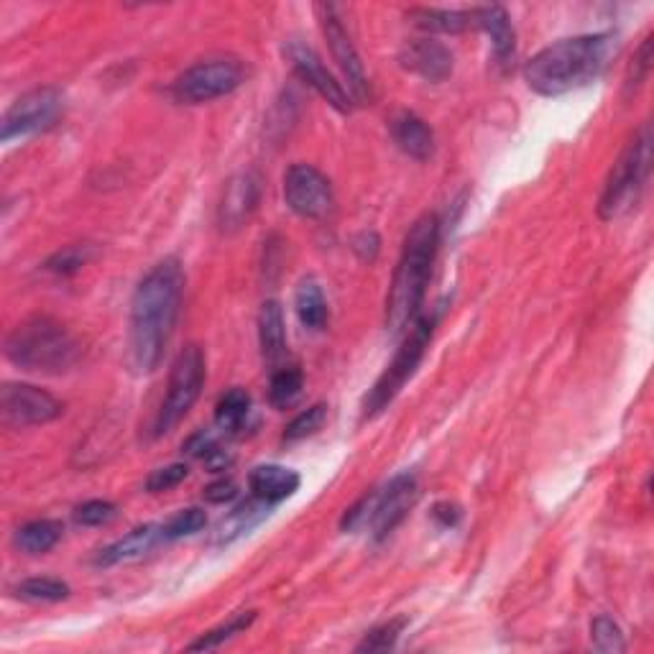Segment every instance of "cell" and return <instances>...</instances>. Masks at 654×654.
<instances>
[{"label": "cell", "mask_w": 654, "mask_h": 654, "mask_svg": "<svg viewBox=\"0 0 654 654\" xmlns=\"http://www.w3.org/2000/svg\"><path fill=\"white\" fill-rule=\"evenodd\" d=\"M184 297V268L180 258H164L139 282L131 297L125 358L136 376L154 374L177 330Z\"/></svg>", "instance_id": "6da1fadb"}, {"label": "cell", "mask_w": 654, "mask_h": 654, "mask_svg": "<svg viewBox=\"0 0 654 654\" xmlns=\"http://www.w3.org/2000/svg\"><path fill=\"white\" fill-rule=\"evenodd\" d=\"M611 52H614L611 33H585V37L555 41L524 64V80L542 98L568 95L599 80Z\"/></svg>", "instance_id": "7a4b0ae2"}, {"label": "cell", "mask_w": 654, "mask_h": 654, "mask_svg": "<svg viewBox=\"0 0 654 654\" xmlns=\"http://www.w3.org/2000/svg\"><path fill=\"white\" fill-rule=\"evenodd\" d=\"M440 248V221L438 215L425 213L409 228L401 256L394 268V279L387 297V330L391 335H405L419 317L422 302L430 284L435 258Z\"/></svg>", "instance_id": "3957f363"}, {"label": "cell", "mask_w": 654, "mask_h": 654, "mask_svg": "<svg viewBox=\"0 0 654 654\" xmlns=\"http://www.w3.org/2000/svg\"><path fill=\"white\" fill-rule=\"evenodd\" d=\"M6 358L23 371L62 374L78 364L80 346L60 320L31 315L8 333Z\"/></svg>", "instance_id": "277c9868"}, {"label": "cell", "mask_w": 654, "mask_h": 654, "mask_svg": "<svg viewBox=\"0 0 654 654\" xmlns=\"http://www.w3.org/2000/svg\"><path fill=\"white\" fill-rule=\"evenodd\" d=\"M419 497L417 478L415 473H399L384 486L381 491L366 493L364 499H358L340 519L343 532H358L368 530L374 534V540H387V537L405 522L409 509L415 507Z\"/></svg>", "instance_id": "5b68a950"}, {"label": "cell", "mask_w": 654, "mask_h": 654, "mask_svg": "<svg viewBox=\"0 0 654 654\" xmlns=\"http://www.w3.org/2000/svg\"><path fill=\"white\" fill-rule=\"evenodd\" d=\"M435 330V317H417V320L409 325V330L401 335V346L397 354H394V360L387 366L371 389H368L366 399H364V419H374L376 415H381L394 399L399 397V391L407 387V381L412 379L417 366L422 364V358L427 354V346H430Z\"/></svg>", "instance_id": "8992f818"}, {"label": "cell", "mask_w": 654, "mask_h": 654, "mask_svg": "<svg viewBox=\"0 0 654 654\" xmlns=\"http://www.w3.org/2000/svg\"><path fill=\"white\" fill-rule=\"evenodd\" d=\"M652 166V133L650 129H642L632 139V144L624 149V154L619 156V162L611 170L606 187H603L599 215L603 221H614L629 207L636 203L640 192L644 190V182L650 177Z\"/></svg>", "instance_id": "52a82bcc"}, {"label": "cell", "mask_w": 654, "mask_h": 654, "mask_svg": "<svg viewBox=\"0 0 654 654\" xmlns=\"http://www.w3.org/2000/svg\"><path fill=\"white\" fill-rule=\"evenodd\" d=\"M205 387V354L203 348L190 343L180 350V356L174 358L170 384H166V397L159 407L154 419V438H164L177 427L184 417L190 415V409L195 407Z\"/></svg>", "instance_id": "ba28073f"}, {"label": "cell", "mask_w": 654, "mask_h": 654, "mask_svg": "<svg viewBox=\"0 0 654 654\" xmlns=\"http://www.w3.org/2000/svg\"><path fill=\"white\" fill-rule=\"evenodd\" d=\"M243 80H246V67L238 60H231V57L207 60L184 70L174 80L172 95L184 105H203L236 92L243 85Z\"/></svg>", "instance_id": "9c48e42d"}, {"label": "cell", "mask_w": 654, "mask_h": 654, "mask_svg": "<svg viewBox=\"0 0 654 654\" xmlns=\"http://www.w3.org/2000/svg\"><path fill=\"white\" fill-rule=\"evenodd\" d=\"M315 11H317V19H320L323 37L327 41V47H330L333 60L338 62L343 80L348 82L350 95H354L356 103H360V105L371 103V85H368L366 67H364V62H360L358 49H356L354 41H350L346 27H343L338 8H335L333 3H320V6H315Z\"/></svg>", "instance_id": "30bf717a"}, {"label": "cell", "mask_w": 654, "mask_h": 654, "mask_svg": "<svg viewBox=\"0 0 654 654\" xmlns=\"http://www.w3.org/2000/svg\"><path fill=\"white\" fill-rule=\"evenodd\" d=\"M62 92L57 88H37L21 95L16 103L8 108L3 115V131H0V139L13 141L31 136V133H39L52 125L62 113Z\"/></svg>", "instance_id": "8fae6325"}, {"label": "cell", "mask_w": 654, "mask_h": 654, "mask_svg": "<svg viewBox=\"0 0 654 654\" xmlns=\"http://www.w3.org/2000/svg\"><path fill=\"white\" fill-rule=\"evenodd\" d=\"M284 200L305 221H323L333 210L330 180L313 164H292L284 174Z\"/></svg>", "instance_id": "7c38bea8"}, {"label": "cell", "mask_w": 654, "mask_h": 654, "mask_svg": "<svg viewBox=\"0 0 654 654\" xmlns=\"http://www.w3.org/2000/svg\"><path fill=\"white\" fill-rule=\"evenodd\" d=\"M0 409L8 427H37L62 417L64 405L54 394L31 384H6L0 391Z\"/></svg>", "instance_id": "4fadbf2b"}, {"label": "cell", "mask_w": 654, "mask_h": 654, "mask_svg": "<svg viewBox=\"0 0 654 654\" xmlns=\"http://www.w3.org/2000/svg\"><path fill=\"white\" fill-rule=\"evenodd\" d=\"M287 57L292 67H295V72L299 74V80L307 82V85L313 88L327 105H333L338 113H350L348 90L333 78V72L327 70L313 49L302 44V41H289Z\"/></svg>", "instance_id": "5bb4252c"}, {"label": "cell", "mask_w": 654, "mask_h": 654, "mask_svg": "<svg viewBox=\"0 0 654 654\" xmlns=\"http://www.w3.org/2000/svg\"><path fill=\"white\" fill-rule=\"evenodd\" d=\"M258 197H262V182L254 172H241L228 182V187L223 192L221 207H217V223L223 231H238L241 225L248 223V217L254 215L258 207Z\"/></svg>", "instance_id": "9a60e30c"}, {"label": "cell", "mask_w": 654, "mask_h": 654, "mask_svg": "<svg viewBox=\"0 0 654 654\" xmlns=\"http://www.w3.org/2000/svg\"><path fill=\"white\" fill-rule=\"evenodd\" d=\"M399 64L427 82H442L452 74V52L432 39H415L399 52Z\"/></svg>", "instance_id": "2e32d148"}, {"label": "cell", "mask_w": 654, "mask_h": 654, "mask_svg": "<svg viewBox=\"0 0 654 654\" xmlns=\"http://www.w3.org/2000/svg\"><path fill=\"white\" fill-rule=\"evenodd\" d=\"M159 540H164V532L159 524L136 527V530H131L129 534L121 537V540L105 544V548L95 555V565L113 568V565L133 563V560H141L146 552L154 550V544Z\"/></svg>", "instance_id": "e0dca14e"}, {"label": "cell", "mask_w": 654, "mask_h": 654, "mask_svg": "<svg viewBox=\"0 0 654 654\" xmlns=\"http://www.w3.org/2000/svg\"><path fill=\"white\" fill-rule=\"evenodd\" d=\"M473 21L476 29H481L491 37V49L497 62L501 67H509L517 52V33L514 27H511L509 13L501 6H481L473 8Z\"/></svg>", "instance_id": "ac0fdd59"}, {"label": "cell", "mask_w": 654, "mask_h": 654, "mask_svg": "<svg viewBox=\"0 0 654 654\" xmlns=\"http://www.w3.org/2000/svg\"><path fill=\"white\" fill-rule=\"evenodd\" d=\"M391 139L407 156L427 162L435 154V133L419 115L401 111L391 119Z\"/></svg>", "instance_id": "d6986e66"}, {"label": "cell", "mask_w": 654, "mask_h": 654, "mask_svg": "<svg viewBox=\"0 0 654 654\" xmlns=\"http://www.w3.org/2000/svg\"><path fill=\"white\" fill-rule=\"evenodd\" d=\"M302 478L297 471L284 466H258L248 476V489L254 491L256 499L266 501V504H282L284 499L295 497L299 489Z\"/></svg>", "instance_id": "ffe728a7"}, {"label": "cell", "mask_w": 654, "mask_h": 654, "mask_svg": "<svg viewBox=\"0 0 654 654\" xmlns=\"http://www.w3.org/2000/svg\"><path fill=\"white\" fill-rule=\"evenodd\" d=\"M258 343L268 364H276L287 354V323L284 309L276 299H266L258 313Z\"/></svg>", "instance_id": "44dd1931"}, {"label": "cell", "mask_w": 654, "mask_h": 654, "mask_svg": "<svg viewBox=\"0 0 654 654\" xmlns=\"http://www.w3.org/2000/svg\"><path fill=\"white\" fill-rule=\"evenodd\" d=\"M268 514H272V504H266V501L256 499V497L251 501H243L241 507L233 509L231 514L225 517L221 524H217L215 544L236 542L238 537L248 534L251 530H254V527L262 524Z\"/></svg>", "instance_id": "7402d4cb"}, {"label": "cell", "mask_w": 654, "mask_h": 654, "mask_svg": "<svg viewBox=\"0 0 654 654\" xmlns=\"http://www.w3.org/2000/svg\"><path fill=\"white\" fill-rule=\"evenodd\" d=\"M407 19L417 29L430 33H463L468 29H476L473 8L471 11H446V8H412Z\"/></svg>", "instance_id": "603a6c76"}, {"label": "cell", "mask_w": 654, "mask_h": 654, "mask_svg": "<svg viewBox=\"0 0 654 654\" xmlns=\"http://www.w3.org/2000/svg\"><path fill=\"white\" fill-rule=\"evenodd\" d=\"M64 527L57 519H37V522L23 524L19 532H16V548H19L23 555H44L57 542L62 540Z\"/></svg>", "instance_id": "cb8c5ba5"}, {"label": "cell", "mask_w": 654, "mask_h": 654, "mask_svg": "<svg viewBox=\"0 0 654 654\" xmlns=\"http://www.w3.org/2000/svg\"><path fill=\"white\" fill-rule=\"evenodd\" d=\"M295 313L299 317L302 327L307 330H323L327 325V317H330V309H327V299L323 295L320 284L315 279H305L295 292Z\"/></svg>", "instance_id": "d4e9b609"}, {"label": "cell", "mask_w": 654, "mask_h": 654, "mask_svg": "<svg viewBox=\"0 0 654 654\" xmlns=\"http://www.w3.org/2000/svg\"><path fill=\"white\" fill-rule=\"evenodd\" d=\"M251 415V394L246 389L225 391L215 407V430L221 435L238 432Z\"/></svg>", "instance_id": "484cf974"}, {"label": "cell", "mask_w": 654, "mask_h": 654, "mask_svg": "<svg viewBox=\"0 0 654 654\" xmlns=\"http://www.w3.org/2000/svg\"><path fill=\"white\" fill-rule=\"evenodd\" d=\"M98 256V248L92 243H72V246H64L57 251L44 262V272L54 276H74L82 272L92 258Z\"/></svg>", "instance_id": "4316f807"}, {"label": "cell", "mask_w": 654, "mask_h": 654, "mask_svg": "<svg viewBox=\"0 0 654 654\" xmlns=\"http://www.w3.org/2000/svg\"><path fill=\"white\" fill-rule=\"evenodd\" d=\"M302 389H305V376L299 368L282 366L268 384V399L276 409H289L302 397Z\"/></svg>", "instance_id": "83f0119b"}, {"label": "cell", "mask_w": 654, "mask_h": 654, "mask_svg": "<svg viewBox=\"0 0 654 654\" xmlns=\"http://www.w3.org/2000/svg\"><path fill=\"white\" fill-rule=\"evenodd\" d=\"M16 593L31 603H60L70 599V585L60 578H29L16 589Z\"/></svg>", "instance_id": "f1b7e54d"}, {"label": "cell", "mask_w": 654, "mask_h": 654, "mask_svg": "<svg viewBox=\"0 0 654 654\" xmlns=\"http://www.w3.org/2000/svg\"><path fill=\"white\" fill-rule=\"evenodd\" d=\"M256 622V611H241V614H236L231 619V622H225L223 626L213 629V632H207L200 636L197 642L190 644V652H203V650H217L221 647L223 642L233 640V636L246 632V629Z\"/></svg>", "instance_id": "f546056e"}, {"label": "cell", "mask_w": 654, "mask_h": 654, "mask_svg": "<svg viewBox=\"0 0 654 654\" xmlns=\"http://www.w3.org/2000/svg\"><path fill=\"white\" fill-rule=\"evenodd\" d=\"M591 642H593V650L603 652V654H622V652H626L622 626H619L614 619L606 616V614L593 619Z\"/></svg>", "instance_id": "4dcf8cb0"}, {"label": "cell", "mask_w": 654, "mask_h": 654, "mask_svg": "<svg viewBox=\"0 0 654 654\" xmlns=\"http://www.w3.org/2000/svg\"><path fill=\"white\" fill-rule=\"evenodd\" d=\"M205 527H207L205 509L190 507V509L177 511V514H174L170 522L162 527V532H164V540H182V537H192V534L203 532Z\"/></svg>", "instance_id": "1f68e13d"}, {"label": "cell", "mask_w": 654, "mask_h": 654, "mask_svg": "<svg viewBox=\"0 0 654 654\" xmlns=\"http://www.w3.org/2000/svg\"><path fill=\"white\" fill-rule=\"evenodd\" d=\"M405 626H407V619L399 616V619H391V622H387V624L371 629V632L364 636V642L358 644L356 652H389V650H394L397 647L401 632H405Z\"/></svg>", "instance_id": "d6a6232c"}, {"label": "cell", "mask_w": 654, "mask_h": 654, "mask_svg": "<svg viewBox=\"0 0 654 654\" xmlns=\"http://www.w3.org/2000/svg\"><path fill=\"white\" fill-rule=\"evenodd\" d=\"M327 419V407L325 405H313L305 412H299L284 430V442H299L305 438H313V435L320 430Z\"/></svg>", "instance_id": "836d02e7"}, {"label": "cell", "mask_w": 654, "mask_h": 654, "mask_svg": "<svg viewBox=\"0 0 654 654\" xmlns=\"http://www.w3.org/2000/svg\"><path fill=\"white\" fill-rule=\"evenodd\" d=\"M115 504L111 501H103V499H90L85 504H80L74 509V522L82 524V527H103L108 522H113L115 519Z\"/></svg>", "instance_id": "e575fe53"}, {"label": "cell", "mask_w": 654, "mask_h": 654, "mask_svg": "<svg viewBox=\"0 0 654 654\" xmlns=\"http://www.w3.org/2000/svg\"><path fill=\"white\" fill-rule=\"evenodd\" d=\"M187 476H190V468L184 466V463H172V466L156 468V471L146 478L144 489H146L149 493H164V491H172V489H177V486H180Z\"/></svg>", "instance_id": "d590c367"}, {"label": "cell", "mask_w": 654, "mask_h": 654, "mask_svg": "<svg viewBox=\"0 0 654 654\" xmlns=\"http://www.w3.org/2000/svg\"><path fill=\"white\" fill-rule=\"evenodd\" d=\"M652 37L644 39V44L640 47V54L634 57V64L629 67V78H626V88L629 90H636L644 82V78H647L650 67H652Z\"/></svg>", "instance_id": "8d00e7d4"}, {"label": "cell", "mask_w": 654, "mask_h": 654, "mask_svg": "<svg viewBox=\"0 0 654 654\" xmlns=\"http://www.w3.org/2000/svg\"><path fill=\"white\" fill-rule=\"evenodd\" d=\"M203 497L207 504H231V501L238 497V486L236 481H231V478H221V481L207 486Z\"/></svg>", "instance_id": "74e56055"}, {"label": "cell", "mask_w": 654, "mask_h": 654, "mask_svg": "<svg viewBox=\"0 0 654 654\" xmlns=\"http://www.w3.org/2000/svg\"><path fill=\"white\" fill-rule=\"evenodd\" d=\"M460 517H463V509L452 504V501H440V504L432 507V519L442 530H452V527L460 522Z\"/></svg>", "instance_id": "f35d334b"}, {"label": "cell", "mask_w": 654, "mask_h": 654, "mask_svg": "<svg viewBox=\"0 0 654 654\" xmlns=\"http://www.w3.org/2000/svg\"><path fill=\"white\" fill-rule=\"evenodd\" d=\"M379 246H381V241H379V236H376L374 231L360 233V236H358L356 243H354L356 254H358L360 258H364V262H374L376 254H379Z\"/></svg>", "instance_id": "ab89813d"}]
</instances>
